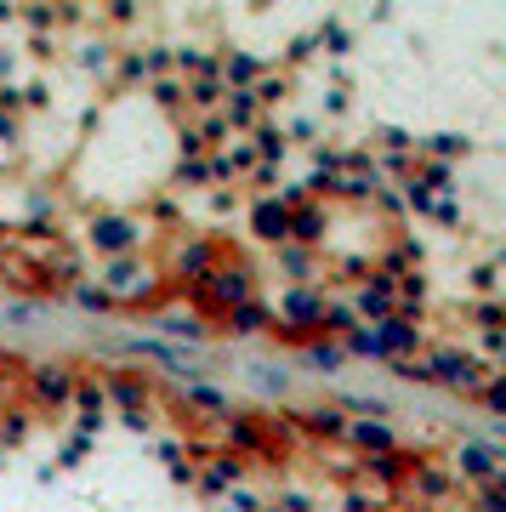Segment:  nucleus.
<instances>
[{
  "label": "nucleus",
  "instance_id": "nucleus-1",
  "mask_svg": "<svg viewBox=\"0 0 506 512\" xmlns=\"http://www.w3.org/2000/svg\"><path fill=\"white\" fill-rule=\"evenodd\" d=\"M97 239H103L109 251H120V245H131V222H103V228H97Z\"/></svg>",
  "mask_w": 506,
  "mask_h": 512
}]
</instances>
